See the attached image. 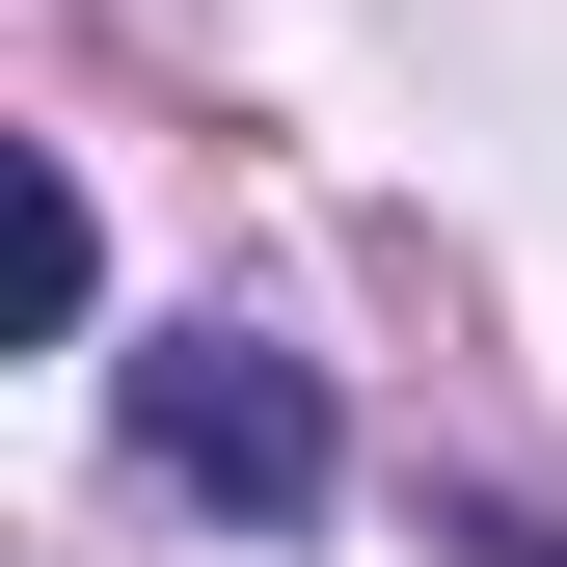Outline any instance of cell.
<instances>
[{"mask_svg": "<svg viewBox=\"0 0 567 567\" xmlns=\"http://www.w3.org/2000/svg\"><path fill=\"white\" fill-rule=\"evenodd\" d=\"M109 433H135V486H189V514H244V540H298L324 486H351L324 379H298L270 324H135V351H109Z\"/></svg>", "mask_w": 567, "mask_h": 567, "instance_id": "6da1fadb", "label": "cell"}, {"mask_svg": "<svg viewBox=\"0 0 567 567\" xmlns=\"http://www.w3.org/2000/svg\"><path fill=\"white\" fill-rule=\"evenodd\" d=\"M433 540H460V567H567V514H514V486H460Z\"/></svg>", "mask_w": 567, "mask_h": 567, "instance_id": "7a4b0ae2", "label": "cell"}]
</instances>
